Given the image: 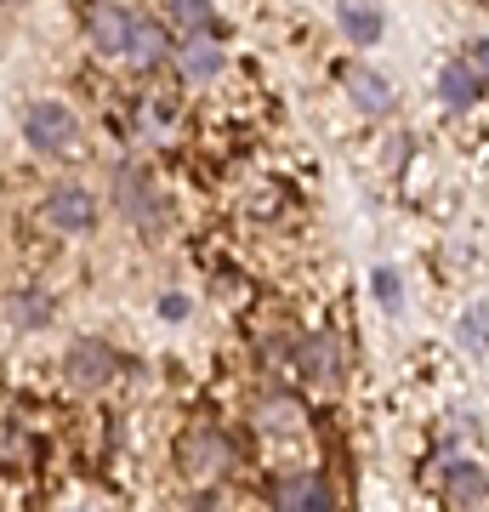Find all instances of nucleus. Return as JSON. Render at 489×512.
Here are the masks:
<instances>
[{
  "instance_id": "obj_7",
  "label": "nucleus",
  "mask_w": 489,
  "mask_h": 512,
  "mask_svg": "<svg viewBox=\"0 0 489 512\" xmlns=\"http://www.w3.org/2000/svg\"><path fill=\"white\" fill-rule=\"evenodd\" d=\"M40 217H46L52 234H91L97 228V194L80 183H57L46 194V205H40Z\"/></svg>"
},
{
  "instance_id": "obj_3",
  "label": "nucleus",
  "mask_w": 489,
  "mask_h": 512,
  "mask_svg": "<svg viewBox=\"0 0 489 512\" xmlns=\"http://www.w3.org/2000/svg\"><path fill=\"white\" fill-rule=\"evenodd\" d=\"M290 370L308 387H319V393H336V387H342V370H347L342 336H336V330H308V336L290 348Z\"/></svg>"
},
{
  "instance_id": "obj_10",
  "label": "nucleus",
  "mask_w": 489,
  "mask_h": 512,
  "mask_svg": "<svg viewBox=\"0 0 489 512\" xmlns=\"http://www.w3.org/2000/svg\"><path fill=\"white\" fill-rule=\"evenodd\" d=\"M444 501H450V507H484V501H489L484 461H472V456H450V461H444Z\"/></svg>"
},
{
  "instance_id": "obj_2",
  "label": "nucleus",
  "mask_w": 489,
  "mask_h": 512,
  "mask_svg": "<svg viewBox=\"0 0 489 512\" xmlns=\"http://www.w3.org/2000/svg\"><path fill=\"white\" fill-rule=\"evenodd\" d=\"M23 143L35 148V154H74V143H80V120H74L69 103L40 97V103L23 109Z\"/></svg>"
},
{
  "instance_id": "obj_5",
  "label": "nucleus",
  "mask_w": 489,
  "mask_h": 512,
  "mask_svg": "<svg viewBox=\"0 0 489 512\" xmlns=\"http://www.w3.org/2000/svg\"><path fill=\"white\" fill-rule=\"evenodd\" d=\"M131 35H137V12L126 0H91L86 6V40L97 57H126Z\"/></svg>"
},
{
  "instance_id": "obj_1",
  "label": "nucleus",
  "mask_w": 489,
  "mask_h": 512,
  "mask_svg": "<svg viewBox=\"0 0 489 512\" xmlns=\"http://www.w3.org/2000/svg\"><path fill=\"white\" fill-rule=\"evenodd\" d=\"M114 211H120L137 234H165V222H171L165 194L154 188V177H148V171H137V165L114 171Z\"/></svg>"
},
{
  "instance_id": "obj_14",
  "label": "nucleus",
  "mask_w": 489,
  "mask_h": 512,
  "mask_svg": "<svg viewBox=\"0 0 489 512\" xmlns=\"http://www.w3.org/2000/svg\"><path fill=\"white\" fill-rule=\"evenodd\" d=\"M52 319H57V302L46 291H29V285H23V291L6 296V325L12 330H46Z\"/></svg>"
},
{
  "instance_id": "obj_17",
  "label": "nucleus",
  "mask_w": 489,
  "mask_h": 512,
  "mask_svg": "<svg viewBox=\"0 0 489 512\" xmlns=\"http://www.w3.org/2000/svg\"><path fill=\"white\" fill-rule=\"evenodd\" d=\"M171 23L182 35H217V6L211 0H171Z\"/></svg>"
},
{
  "instance_id": "obj_8",
  "label": "nucleus",
  "mask_w": 489,
  "mask_h": 512,
  "mask_svg": "<svg viewBox=\"0 0 489 512\" xmlns=\"http://www.w3.org/2000/svg\"><path fill=\"white\" fill-rule=\"evenodd\" d=\"M433 92H438V103H444L450 114H467V109H478V103H484L489 80L472 69V57H450V63H438Z\"/></svg>"
},
{
  "instance_id": "obj_11",
  "label": "nucleus",
  "mask_w": 489,
  "mask_h": 512,
  "mask_svg": "<svg viewBox=\"0 0 489 512\" xmlns=\"http://www.w3.org/2000/svg\"><path fill=\"white\" fill-rule=\"evenodd\" d=\"M342 86H347V103L359 114H370V120H381V114L393 109V86H387V74H376L370 63H347Z\"/></svg>"
},
{
  "instance_id": "obj_20",
  "label": "nucleus",
  "mask_w": 489,
  "mask_h": 512,
  "mask_svg": "<svg viewBox=\"0 0 489 512\" xmlns=\"http://www.w3.org/2000/svg\"><path fill=\"white\" fill-rule=\"evenodd\" d=\"M467 57H472V69H478V74L489 80V35H484V40H472V46H467Z\"/></svg>"
},
{
  "instance_id": "obj_6",
  "label": "nucleus",
  "mask_w": 489,
  "mask_h": 512,
  "mask_svg": "<svg viewBox=\"0 0 489 512\" xmlns=\"http://www.w3.org/2000/svg\"><path fill=\"white\" fill-rule=\"evenodd\" d=\"M63 376H69L80 393H97V387H109L114 376H120V353H114L109 342H97V336H80V342H69V353H63Z\"/></svg>"
},
{
  "instance_id": "obj_22",
  "label": "nucleus",
  "mask_w": 489,
  "mask_h": 512,
  "mask_svg": "<svg viewBox=\"0 0 489 512\" xmlns=\"http://www.w3.org/2000/svg\"><path fill=\"white\" fill-rule=\"evenodd\" d=\"M6 6H29V0H6Z\"/></svg>"
},
{
  "instance_id": "obj_19",
  "label": "nucleus",
  "mask_w": 489,
  "mask_h": 512,
  "mask_svg": "<svg viewBox=\"0 0 489 512\" xmlns=\"http://www.w3.org/2000/svg\"><path fill=\"white\" fill-rule=\"evenodd\" d=\"M370 291H376V302L387 313H399L404 308V285H399V268H376L370 274Z\"/></svg>"
},
{
  "instance_id": "obj_4",
  "label": "nucleus",
  "mask_w": 489,
  "mask_h": 512,
  "mask_svg": "<svg viewBox=\"0 0 489 512\" xmlns=\"http://www.w3.org/2000/svg\"><path fill=\"white\" fill-rule=\"evenodd\" d=\"M177 461H182V473H188V478L211 484V478L234 473L239 450H234V439H228V433H217V427H194V433L177 444Z\"/></svg>"
},
{
  "instance_id": "obj_15",
  "label": "nucleus",
  "mask_w": 489,
  "mask_h": 512,
  "mask_svg": "<svg viewBox=\"0 0 489 512\" xmlns=\"http://www.w3.org/2000/svg\"><path fill=\"white\" fill-rule=\"evenodd\" d=\"M165 57H171V35H165V23L137 18V35H131V46H126V63L154 69V63H165Z\"/></svg>"
},
{
  "instance_id": "obj_18",
  "label": "nucleus",
  "mask_w": 489,
  "mask_h": 512,
  "mask_svg": "<svg viewBox=\"0 0 489 512\" xmlns=\"http://www.w3.org/2000/svg\"><path fill=\"white\" fill-rule=\"evenodd\" d=\"M455 342L467 353H484L489 348V296L484 302H472L467 313H461V325H455Z\"/></svg>"
},
{
  "instance_id": "obj_13",
  "label": "nucleus",
  "mask_w": 489,
  "mask_h": 512,
  "mask_svg": "<svg viewBox=\"0 0 489 512\" xmlns=\"http://www.w3.org/2000/svg\"><path fill=\"white\" fill-rule=\"evenodd\" d=\"M336 23H342V35L359 46V52H370L381 35H387V18H381L376 0H342L336 6Z\"/></svg>"
},
{
  "instance_id": "obj_16",
  "label": "nucleus",
  "mask_w": 489,
  "mask_h": 512,
  "mask_svg": "<svg viewBox=\"0 0 489 512\" xmlns=\"http://www.w3.org/2000/svg\"><path fill=\"white\" fill-rule=\"evenodd\" d=\"M256 427L262 433H296L302 427V404L290 399V393H268V399L256 404Z\"/></svg>"
},
{
  "instance_id": "obj_12",
  "label": "nucleus",
  "mask_w": 489,
  "mask_h": 512,
  "mask_svg": "<svg viewBox=\"0 0 489 512\" xmlns=\"http://www.w3.org/2000/svg\"><path fill=\"white\" fill-rule=\"evenodd\" d=\"M273 507H336V484L325 473H285L268 484Z\"/></svg>"
},
{
  "instance_id": "obj_21",
  "label": "nucleus",
  "mask_w": 489,
  "mask_h": 512,
  "mask_svg": "<svg viewBox=\"0 0 489 512\" xmlns=\"http://www.w3.org/2000/svg\"><path fill=\"white\" fill-rule=\"evenodd\" d=\"M160 313H165V319H188V296H177V291L160 296Z\"/></svg>"
},
{
  "instance_id": "obj_9",
  "label": "nucleus",
  "mask_w": 489,
  "mask_h": 512,
  "mask_svg": "<svg viewBox=\"0 0 489 512\" xmlns=\"http://www.w3.org/2000/svg\"><path fill=\"white\" fill-rule=\"evenodd\" d=\"M171 63H177V74L188 86H205V80H217V74L228 69V52H222L217 35H182L177 46H171Z\"/></svg>"
}]
</instances>
